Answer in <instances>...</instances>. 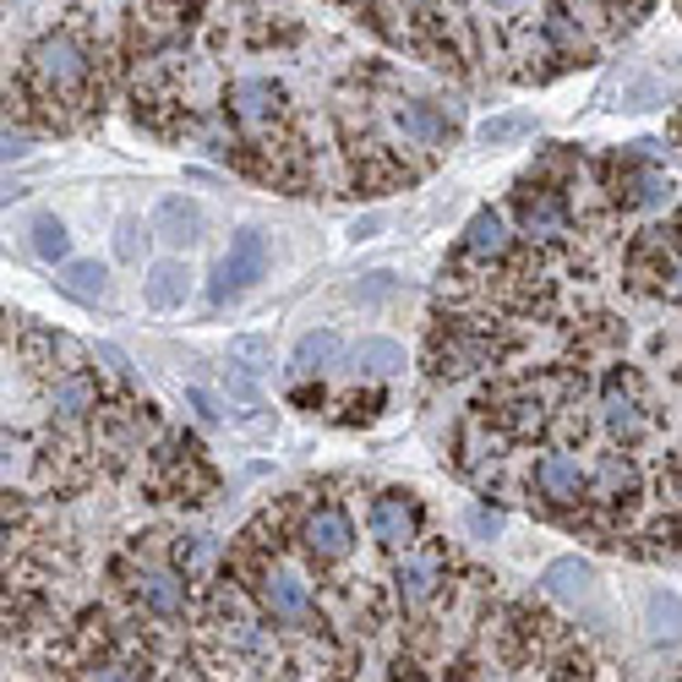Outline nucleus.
<instances>
[{
  "label": "nucleus",
  "mask_w": 682,
  "mask_h": 682,
  "mask_svg": "<svg viewBox=\"0 0 682 682\" xmlns=\"http://www.w3.org/2000/svg\"><path fill=\"white\" fill-rule=\"evenodd\" d=\"M399 290V279L393 273H361L355 284H350V301H361V307H377V301H388Z\"/></svg>",
  "instance_id": "obj_23"
},
{
  "label": "nucleus",
  "mask_w": 682,
  "mask_h": 682,
  "mask_svg": "<svg viewBox=\"0 0 682 682\" xmlns=\"http://www.w3.org/2000/svg\"><path fill=\"white\" fill-rule=\"evenodd\" d=\"M524 224H530V235H558L562 208L546 197V191H535V197H524Z\"/></svg>",
  "instance_id": "obj_21"
},
{
  "label": "nucleus",
  "mask_w": 682,
  "mask_h": 682,
  "mask_svg": "<svg viewBox=\"0 0 682 682\" xmlns=\"http://www.w3.org/2000/svg\"><path fill=\"white\" fill-rule=\"evenodd\" d=\"M262 601H268L273 618L301 622L311 612V584L295 568H268V573H262Z\"/></svg>",
  "instance_id": "obj_3"
},
{
  "label": "nucleus",
  "mask_w": 682,
  "mask_h": 682,
  "mask_svg": "<svg viewBox=\"0 0 682 682\" xmlns=\"http://www.w3.org/2000/svg\"><path fill=\"white\" fill-rule=\"evenodd\" d=\"M355 367L372 377H393L404 367V350H399L393 339H361V344H355Z\"/></svg>",
  "instance_id": "obj_15"
},
{
  "label": "nucleus",
  "mask_w": 682,
  "mask_h": 682,
  "mask_svg": "<svg viewBox=\"0 0 682 682\" xmlns=\"http://www.w3.org/2000/svg\"><path fill=\"white\" fill-rule=\"evenodd\" d=\"M672 295H682V262H678V273H672Z\"/></svg>",
  "instance_id": "obj_35"
},
{
  "label": "nucleus",
  "mask_w": 682,
  "mask_h": 682,
  "mask_svg": "<svg viewBox=\"0 0 682 682\" xmlns=\"http://www.w3.org/2000/svg\"><path fill=\"white\" fill-rule=\"evenodd\" d=\"M399 126H404L410 137H421V142H437V137H442V121H437L427 104H404V110H399Z\"/></svg>",
  "instance_id": "obj_24"
},
{
  "label": "nucleus",
  "mask_w": 682,
  "mask_h": 682,
  "mask_svg": "<svg viewBox=\"0 0 682 682\" xmlns=\"http://www.w3.org/2000/svg\"><path fill=\"white\" fill-rule=\"evenodd\" d=\"M530 116H492V121H481V142H513V137H524L530 131Z\"/></svg>",
  "instance_id": "obj_26"
},
{
  "label": "nucleus",
  "mask_w": 682,
  "mask_h": 682,
  "mask_svg": "<svg viewBox=\"0 0 682 682\" xmlns=\"http://www.w3.org/2000/svg\"><path fill=\"white\" fill-rule=\"evenodd\" d=\"M187 404L202 415V421H224V410H219V399H213L208 388H187Z\"/></svg>",
  "instance_id": "obj_29"
},
{
  "label": "nucleus",
  "mask_w": 682,
  "mask_h": 682,
  "mask_svg": "<svg viewBox=\"0 0 682 682\" xmlns=\"http://www.w3.org/2000/svg\"><path fill=\"white\" fill-rule=\"evenodd\" d=\"M437 573H442V562L437 558H404L399 562V595H404V606H427V601H432Z\"/></svg>",
  "instance_id": "obj_9"
},
{
  "label": "nucleus",
  "mask_w": 682,
  "mask_h": 682,
  "mask_svg": "<svg viewBox=\"0 0 682 682\" xmlns=\"http://www.w3.org/2000/svg\"><path fill=\"white\" fill-rule=\"evenodd\" d=\"M492 6H519V0H492Z\"/></svg>",
  "instance_id": "obj_36"
},
{
  "label": "nucleus",
  "mask_w": 682,
  "mask_h": 682,
  "mask_svg": "<svg viewBox=\"0 0 682 682\" xmlns=\"http://www.w3.org/2000/svg\"><path fill=\"white\" fill-rule=\"evenodd\" d=\"M464 247L475 251V257H497V251H508V230H502V219H497V213H475V219H470V230H464Z\"/></svg>",
  "instance_id": "obj_18"
},
{
  "label": "nucleus",
  "mask_w": 682,
  "mask_h": 682,
  "mask_svg": "<svg viewBox=\"0 0 682 682\" xmlns=\"http://www.w3.org/2000/svg\"><path fill=\"white\" fill-rule=\"evenodd\" d=\"M99 361H104V367H110L116 377H131V367H126V355L116 350V344H99Z\"/></svg>",
  "instance_id": "obj_33"
},
{
  "label": "nucleus",
  "mask_w": 682,
  "mask_h": 682,
  "mask_svg": "<svg viewBox=\"0 0 682 682\" xmlns=\"http://www.w3.org/2000/svg\"><path fill=\"white\" fill-rule=\"evenodd\" d=\"M307 552L317 562H339L344 552H350V519L339 513V508H322V513H311L307 519Z\"/></svg>",
  "instance_id": "obj_5"
},
{
  "label": "nucleus",
  "mask_w": 682,
  "mask_h": 682,
  "mask_svg": "<svg viewBox=\"0 0 682 682\" xmlns=\"http://www.w3.org/2000/svg\"><path fill=\"white\" fill-rule=\"evenodd\" d=\"M333 355H339V339H333V333H307V339L295 344V355H290V372L311 377V372H322Z\"/></svg>",
  "instance_id": "obj_16"
},
{
  "label": "nucleus",
  "mask_w": 682,
  "mask_h": 682,
  "mask_svg": "<svg viewBox=\"0 0 682 682\" xmlns=\"http://www.w3.org/2000/svg\"><path fill=\"white\" fill-rule=\"evenodd\" d=\"M208 558H213V552H208V541H181V562H187V568H208Z\"/></svg>",
  "instance_id": "obj_32"
},
{
  "label": "nucleus",
  "mask_w": 682,
  "mask_h": 682,
  "mask_svg": "<svg viewBox=\"0 0 682 682\" xmlns=\"http://www.w3.org/2000/svg\"><path fill=\"white\" fill-rule=\"evenodd\" d=\"M137 235H142L137 224H121V241H116V251H121V257H137V247H142Z\"/></svg>",
  "instance_id": "obj_34"
},
{
  "label": "nucleus",
  "mask_w": 682,
  "mask_h": 682,
  "mask_svg": "<svg viewBox=\"0 0 682 682\" xmlns=\"http://www.w3.org/2000/svg\"><path fill=\"white\" fill-rule=\"evenodd\" d=\"M584 487V475H579V459H568V453H552V459H541V492L552 497V502H573Z\"/></svg>",
  "instance_id": "obj_12"
},
{
  "label": "nucleus",
  "mask_w": 682,
  "mask_h": 682,
  "mask_svg": "<svg viewBox=\"0 0 682 682\" xmlns=\"http://www.w3.org/2000/svg\"><path fill=\"white\" fill-rule=\"evenodd\" d=\"M88 399H93V388H88L82 377H71V382H61V388H56V410H61V415L88 410Z\"/></svg>",
  "instance_id": "obj_27"
},
{
  "label": "nucleus",
  "mask_w": 682,
  "mask_h": 682,
  "mask_svg": "<svg viewBox=\"0 0 682 682\" xmlns=\"http://www.w3.org/2000/svg\"><path fill=\"white\" fill-rule=\"evenodd\" d=\"M437 361H442L437 372H470V367H481V361H487V344H470V339H459V333H453V339L437 350Z\"/></svg>",
  "instance_id": "obj_22"
},
{
  "label": "nucleus",
  "mask_w": 682,
  "mask_h": 682,
  "mask_svg": "<svg viewBox=\"0 0 682 682\" xmlns=\"http://www.w3.org/2000/svg\"><path fill=\"white\" fill-rule=\"evenodd\" d=\"M61 290L71 301H99V295H104V268H99V262H66Z\"/></svg>",
  "instance_id": "obj_17"
},
{
  "label": "nucleus",
  "mask_w": 682,
  "mask_h": 682,
  "mask_svg": "<svg viewBox=\"0 0 682 682\" xmlns=\"http://www.w3.org/2000/svg\"><path fill=\"white\" fill-rule=\"evenodd\" d=\"M595 492L606 497V502L628 497V492H633V464H628V459H618V453H606V459H601V470H595Z\"/></svg>",
  "instance_id": "obj_19"
},
{
  "label": "nucleus",
  "mask_w": 682,
  "mask_h": 682,
  "mask_svg": "<svg viewBox=\"0 0 682 682\" xmlns=\"http://www.w3.org/2000/svg\"><path fill=\"white\" fill-rule=\"evenodd\" d=\"M262 268H268V247H262V235H251L247 230V235L230 247V257L213 268V290H208V295H213L219 307H224V301H235L241 290H251V284L262 279Z\"/></svg>",
  "instance_id": "obj_2"
},
{
  "label": "nucleus",
  "mask_w": 682,
  "mask_h": 682,
  "mask_svg": "<svg viewBox=\"0 0 682 682\" xmlns=\"http://www.w3.org/2000/svg\"><path fill=\"white\" fill-rule=\"evenodd\" d=\"M33 251L44 257V262H66V251H71V235H66L61 219H33Z\"/></svg>",
  "instance_id": "obj_20"
},
{
  "label": "nucleus",
  "mask_w": 682,
  "mask_h": 682,
  "mask_svg": "<svg viewBox=\"0 0 682 682\" xmlns=\"http://www.w3.org/2000/svg\"><path fill=\"white\" fill-rule=\"evenodd\" d=\"M33 66H39V77L50 88H82V77H88V61H82V50L71 39H44L33 50Z\"/></svg>",
  "instance_id": "obj_4"
},
{
  "label": "nucleus",
  "mask_w": 682,
  "mask_h": 682,
  "mask_svg": "<svg viewBox=\"0 0 682 682\" xmlns=\"http://www.w3.org/2000/svg\"><path fill=\"white\" fill-rule=\"evenodd\" d=\"M372 530L382 546H410L415 541V508L404 497H382L372 508Z\"/></svg>",
  "instance_id": "obj_8"
},
{
  "label": "nucleus",
  "mask_w": 682,
  "mask_h": 682,
  "mask_svg": "<svg viewBox=\"0 0 682 682\" xmlns=\"http://www.w3.org/2000/svg\"><path fill=\"white\" fill-rule=\"evenodd\" d=\"M137 595H142V606L159 612V618H181V612H187V584H181L175 573H164V568H142V573H137Z\"/></svg>",
  "instance_id": "obj_6"
},
{
  "label": "nucleus",
  "mask_w": 682,
  "mask_h": 682,
  "mask_svg": "<svg viewBox=\"0 0 682 682\" xmlns=\"http://www.w3.org/2000/svg\"><path fill=\"white\" fill-rule=\"evenodd\" d=\"M230 355H235V361H251V372H268V361H273L268 339H235V344H230Z\"/></svg>",
  "instance_id": "obj_28"
},
{
  "label": "nucleus",
  "mask_w": 682,
  "mask_h": 682,
  "mask_svg": "<svg viewBox=\"0 0 682 682\" xmlns=\"http://www.w3.org/2000/svg\"><path fill=\"white\" fill-rule=\"evenodd\" d=\"M546 590L558 595L562 606H573L579 618L590 622V628H606V601H601V579H595V568L579 558H558L546 568Z\"/></svg>",
  "instance_id": "obj_1"
},
{
  "label": "nucleus",
  "mask_w": 682,
  "mask_h": 682,
  "mask_svg": "<svg viewBox=\"0 0 682 682\" xmlns=\"http://www.w3.org/2000/svg\"><path fill=\"white\" fill-rule=\"evenodd\" d=\"M546 28H552V39H558L562 50H579V28L568 22V11H552V22H546Z\"/></svg>",
  "instance_id": "obj_31"
},
{
  "label": "nucleus",
  "mask_w": 682,
  "mask_h": 682,
  "mask_svg": "<svg viewBox=\"0 0 682 682\" xmlns=\"http://www.w3.org/2000/svg\"><path fill=\"white\" fill-rule=\"evenodd\" d=\"M661 104V82L655 77H628L622 82V110H650Z\"/></svg>",
  "instance_id": "obj_25"
},
{
  "label": "nucleus",
  "mask_w": 682,
  "mask_h": 682,
  "mask_svg": "<svg viewBox=\"0 0 682 682\" xmlns=\"http://www.w3.org/2000/svg\"><path fill=\"white\" fill-rule=\"evenodd\" d=\"M153 230L170 247H191L202 235V213H197V202H187V197H164L159 213H153Z\"/></svg>",
  "instance_id": "obj_7"
},
{
  "label": "nucleus",
  "mask_w": 682,
  "mask_h": 682,
  "mask_svg": "<svg viewBox=\"0 0 682 682\" xmlns=\"http://www.w3.org/2000/svg\"><path fill=\"white\" fill-rule=\"evenodd\" d=\"M644 628L655 639H678L682 633V595L678 590H650L644 595Z\"/></svg>",
  "instance_id": "obj_11"
},
{
  "label": "nucleus",
  "mask_w": 682,
  "mask_h": 682,
  "mask_svg": "<svg viewBox=\"0 0 682 682\" xmlns=\"http://www.w3.org/2000/svg\"><path fill=\"white\" fill-rule=\"evenodd\" d=\"M235 116L247 126H262L279 116V88L273 82H262V77H251V82H241L235 88Z\"/></svg>",
  "instance_id": "obj_10"
},
{
  "label": "nucleus",
  "mask_w": 682,
  "mask_h": 682,
  "mask_svg": "<svg viewBox=\"0 0 682 682\" xmlns=\"http://www.w3.org/2000/svg\"><path fill=\"white\" fill-rule=\"evenodd\" d=\"M606 427H612L618 437L644 432V415H639V399H633L628 382H612V388H606Z\"/></svg>",
  "instance_id": "obj_14"
},
{
  "label": "nucleus",
  "mask_w": 682,
  "mask_h": 682,
  "mask_svg": "<svg viewBox=\"0 0 682 682\" xmlns=\"http://www.w3.org/2000/svg\"><path fill=\"white\" fill-rule=\"evenodd\" d=\"M470 530H475L481 541H492V535H502V513H492V508H470Z\"/></svg>",
  "instance_id": "obj_30"
},
{
  "label": "nucleus",
  "mask_w": 682,
  "mask_h": 682,
  "mask_svg": "<svg viewBox=\"0 0 682 682\" xmlns=\"http://www.w3.org/2000/svg\"><path fill=\"white\" fill-rule=\"evenodd\" d=\"M148 301L159 311L181 307V301H187V268H181V262H153V273H148Z\"/></svg>",
  "instance_id": "obj_13"
}]
</instances>
